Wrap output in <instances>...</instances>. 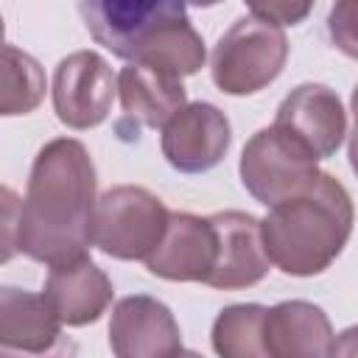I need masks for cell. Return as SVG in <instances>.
<instances>
[{
    "label": "cell",
    "mask_w": 358,
    "mask_h": 358,
    "mask_svg": "<svg viewBox=\"0 0 358 358\" xmlns=\"http://www.w3.org/2000/svg\"><path fill=\"white\" fill-rule=\"evenodd\" d=\"M243 3L252 8V14L271 20L277 25H299L313 8V0H243Z\"/></svg>",
    "instance_id": "obj_21"
},
{
    "label": "cell",
    "mask_w": 358,
    "mask_h": 358,
    "mask_svg": "<svg viewBox=\"0 0 358 358\" xmlns=\"http://www.w3.org/2000/svg\"><path fill=\"white\" fill-rule=\"evenodd\" d=\"M117 92V78L109 62L95 50H76L56 64L53 73V112L76 131L101 126L109 117Z\"/></svg>",
    "instance_id": "obj_6"
},
{
    "label": "cell",
    "mask_w": 358,
    "mask_h": 358,
    "mask_svg": "<svg viewBox=\"0 0 358 358\" xmlns=\"http://www.w3.org/2000/svg\"><path fill=\"white\" fill-rule=\"evenodd\" d=\"M59 316L45 294L6 285L0 291V347L20 352H48L59 341Z\"/></svg>",
    "instance_id": "obj_16"
},
{
    "label": "cell",
    "mask_w": 358,
    "mask_h": 358,
    "mask_svg": "<svg viewBox=\"0 0 358 358\" xmlns=\"http://www.w3.org/2000/svg\"><path fill=\"white\" fill-rule=\"evenodd\" d=\"M218 232V260L207 282L218 291H238L257 285L271 266L263 243V227L255 215L241 210H224L210 215Z\"/></svg>",
    "instance_id": "obj_12"
},
{
    "label": "cell",
    "mask_w": 358,
    "mask_h": 358,
    "mask_svg": "<svg viewBox=\"0 0 358 358\" xmlns=\"http://www.w3.org/2000/svg\"><path fill=\"white\" fill-rule=\"evenodd\" d=\"M109 350L117 358H171L185 347L171 308L148 294H131L112 308Z\"/></svg>",
    "instance_id": "obj_9"
},
{
    "label": "cell",
    "mask_w": 358,
    "mask_h": 358,
    "mask_svg": "<svg viewBox=\"0 0 358 358\" xmlns=\"http://www.w3.org/2000/svg\"><path fill=\"white\" fill-rule=\"evenodd\" d=\"M274 126L296 137L316 159L333 157L347 134V112L341 98L324 84H299L277 106Z\"/></svg>",
    "instance_id": "obj_11"
},
{
    "label": "cell",
    "mask_w": 358,
    "mask_h": 358,
    "mask_svg": "<svg viewBox=\"0 0 358 358\" xmlns=\"http://www.w3.org/2000/svg\"><path fill=\"white\" fill-rule=\"evenodd\" d=\"M171 210L140 185H115L98 196L92 246L115 260H145L165 235Z\"/></svg>",
    "instance_id": "obj_4"
},
{
    "label": "cell",
    "mask_w": 358,
    "mask_h": 358,
    "mask_svg": "<svg viewBox=\"0 0 358 358\" xmlns=\"http://www.w3.org/2000/svg\"><path fill=\"white\" fill-rule=\"evenodd\" d=\"M98 176L81 140L45 143L31 165L20 204L17 249L45 266L76 260L92 243Z\"/></svg>",
    "instance_id": "obj_1"
},
{
    "label": "cell",
    "mask_w": 358,
    "mask_h": 358,
    "mask_svg": "<svg viewBox=\"0 0 358 358\" xmlns=\"http://www.w3.org/2000/svg\"><path fill=\"white\" fill-rule=\"evenodd\" d=\"M330 355H358V324H352L336 336Z\"/></svg>",
    "instance_id": "obj_24"
},
{
    "label": "cell",
    "mask_w": 358,
    "mask_h": 358,
    "mask_svg": "<svg viewBox=\"0 0 358 358\" xmlns=\"http://www.w3.org/2000/svg\"><path fill=\"white\" fill-rule=\"evenodd\" d=\"M117 98L126 120H134L137 126L148 129H162L187 103L182 78L168 76L143 62H131L120 70Z\"/></svg>",
    "instance_id": "obj_15"
},
{
    "label": "cell",
    "mask_w": 358,
    "mask_h": 358,
    "mask_svg": "<svg viewBox=\"0 0 358 358\" xmlns=\"http://www.w3.org/2000/svg\"><path fill=\"white\" fill-rule=\"evenodd\" d=\"M350 109H352V131H350L347 154H350V168H352V171H355V176H358V84H355V90H352Z\"/></svg>",
    "instance_id": "obj_23"
},
{
    "label": "cell",
    "mask_w": 358,
    "mask_h": 358,
    "mask_svg": "<svg viewBox=\"0 0 358 358\" xmlns=\"http://www.w3.org/2000/svg\"><path fill=\"white\" fill-rule=\"evenodd\" d=\"M185 6L187 0H76L90 36L120 59H131L148 34L185 17Z\"/></svg>",
    "instance_id": "obj_7"
},
{
    "label": "cell",
    "mask_w": 358,
    "mask_h": 358,
    "mask_svg": "<svg viewBox=\"0 0 358 358\" xmlns=\"http://www.w3.org/2000/svg\"><path fill=\"white\" fill-rule=\"evenodd\" d=\"M204 59H207V50H204V39L201 34L190 25L187 17H179V20H171L168 25L157 28L154 34H148L131 62H143V64H151L168 76H176V78H185V76H193L204 67Z\"/></svg>",
    "instance_id": "obj_17"
},
{
    "label": "cell",
    "mask_w": 358,
    "mask_h": 358,
    "mask_svg": "<svg viewBox=\"0 0 358 358\" xmlns=\"http://www.w3.org/2000/svg\"><path fill=\"white\" fill-rule=\"evenodd\" d=\"M232 126L229 117L207 103H185L165 126L159 137L162 157L179 173H204L213 171L229 151Z\"/></svg>",
    "instance_id": "obj_8"
},
{
    "label": "cell",
    "mask_w": 358,
    "mask_h": 358,
    "mask_svg": "<svg viewBox=\"0 0 358 358\" xmlns=\"http://www.w3.org/2000/svg\"><path fill=\"white\" fill-rule=\"evenodd\" d=\"M333 324L327 313L305 299H288L266 310L263 344L274 358H324L333 352Z\"/></svg>",
    "instance_id": "obj_14"
},
{
    "label": "cell",
    "mask_w": 358,
    "mask_h": 358,
    "mask_svg": "<svg viewBox=\"0 0 358 358\" xmlns=\"http://www.w3.org/2000/svg\"><path fill=\"white\" fill-rule=\"evenodd\" d=\"M316 162L319 159L296 137L271 123L246 140L238 173L241 185L255 201L274 207L316 182L322 173Z\"/></svg>",
    "instance_id": "obj_5"
},
{
    "label": "cell",
    "mask_w": 358,
    "mask_h": 358,
    "mask_svg": "<svg viewBox=\"0 0 358 358\" xmlns=\"http://www.w3.org/2000/svg\"><path fill=\"white\" fill-rule=\"evenodd\" d=\"M3 260H11L17 249V229H20V204L11 187H3Z\"/></svg>",
    "instance_id": "obj_22"
},
{
    "label": "cell",
    "mask_w": 358,
    "mask_h": 358,
    "mask_svg": "<svg viewBox=\"0 0 358 358\" xmlns=\"http://www.w3.org/2000/svg\"><path fill=\"white\" fill-rule=\"evenodd\" d=\"M190 6H199V8H210V6H215V3H221V0H187Z\"/></svg>",
    "instance_id": "obj_25"
},
{
    "label": "cell",
    "mask_w": 358,
    "mask_h": 358,
    "mask_svg": "<svg viewBox=\"0 0 358 358\" xmlns=\"http://www.w3.org/2000/svg\"><path fill=\"white\" fill-rule=\"evenodd\" d=\"M218 260V232L213 218L193 213H171L157 249L145 257V268L168 282H207Z\"/></svg>",
    "instance_id": "obj_10"
},
{
    "label": "cell",
    "mask_w": 358,
    "mask_h": 358,
    "mask_svg": "<svg viewBox=\"0 0 358 358\" xmlns=\"http://www.w3.org/2000/svg\"><path fill=\"white\" fill-rule=\"evenodd\" d=\"M45 299L67 327H84L98 322L112 302V280L87 255L50 266L45 280Z\"/></svg>",
    "instance_id": "obj_13"
},
{
    "label": "cell",
    "mask_w": 358,
    "mask_h": 358,
    "mask_svg": "<svg viewBox=\"0 0 358 358\" xmlns=\"http://www.w3.org/2000/svg\"><path fill=\"white\" fill-rule=\"evenodd\" d=\"M45 98V73L34 56L6 45L3 48V90H0V115H28Z\"/></svg>",
    "instance_id": "obj_19"
},
{
    "label": "cell",
    "mask_w": 358,
    "mask_h": 358,
    "mask_svg": "<svg viewBox=\"0 0 358 358\" xmlns=\"http://www.w3.org/2000/svg\"><path fill=\"white\" fill-rule=\"evenodd\" d=\"M327 34L336 50L358 62V0H336L327 14Z\"/></svg>",
    "instance_id": "obj_20"
},
{
    "label": "cell",
    "mask_w": 358,
    "mask_h": 358,
    "mask_svg": "<svg viewBox=\"0 0 358 358\" xmlns=\"http://www.w3.org/2000/svg\"><path fill=\"white\" fill-rule=\"evenodd\" d=\"M352 224L355 207L347 187L324 171L308 190L268 207L260 221L271 263L291 277H313L330 268L344 252Z\"/></svg>",
    "instance_id": "obj_2"
},
{
    "label": "cell",
    "mask_w": 358,
    "mask_h": 358,
    "mask_svg": "<svg viewBox=\"0 0 358 358\" xmlns=\"http://www.w3.org/2000/svg\"><path fill=\"white\" fill-rule=\"evenodd\" d=\"M266 310L257 302L229 305L213 322V350L224 358H260L266 355L263 344V322Z\"/></svg>",
    "instance_id": "obj_18"
},
{
    "label": "cell",
    "mask_w": 358,
    "mask_h": 358,
    "mask_svg": "<svg viewBox=\"0 0 358 358\" xmlns=\"http://www.w3.org/2000/svg\"><path fill=\"white\" fill-rule=\"evenodd\" d=\"M285 59L288 39L282 25L257 14L241 17L213 48V84L227 95H255L282 73Z\"/></svg>",
    "instance_id": "obj_3"
}]
</instances>
